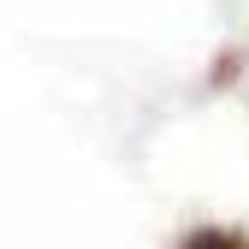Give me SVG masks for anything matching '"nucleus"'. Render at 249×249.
<instances>
[{"label":"nucleus","instance_id":"nucleus-1","mask_svg":"<svg viewBox=\"0 0 249 249\" xmlns=\"http://www.w3.org/2000/svg\"><path fill=\"white\" fill-rule=\"evenodd\" d=\"M178 249H249V231H231V226H196Z\"/></svg>","mask_w":249,"mask_h":249}]
</instances>
